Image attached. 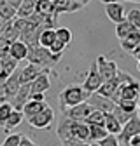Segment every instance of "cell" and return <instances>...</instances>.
<instances>
[{
    "label": "cell",
    "mask_w": 140,
    "mask_h": 146,
    "mask_svg": "<svg viewBox=\"0 0 140 146\" xmlns=\"http://www.w3.org/2000/svg\"><path fill=\"white\" fill-rule=\"evenodd\" d=\"M51 87V80H49V70H46L40 77L35 78V82H32V94H46Z\"/></svg>",
    "instance_id": "obj_15"
},
{
    "label": "cell",
    "mask_w": 140,
    "mask_h": 146,
    "mask_svg": "<svg viewBox=\"0 0 140 146\" xmlns=\"http://www.w3.org/2000/svg\"><path fill=\"white\" fill-rule=\"evenodd\" d=\"M58 40V36H56V30H44L40 33V38H39V44L40 47L44 49H51L52 44H55Z\"/></svg>",
    "instance_id": "obj_24"
},
{
    "label": "cell",
    "mask_w": 140,
    "mask_h": 146,
    "mask_svg": "<svg viewBox=\"0 0 140 146\" xmlns=\"http://www.w3.org/2000/svg\"><path fill=\"white\" fill-rule=\"evenodd\" d=\"M93 110H95V108L86 101V103L77 104V106H74V108H68L63 115H65V117H68L70 120H75V122H86V120H88V117L93 113Z\"/></svg>",
    "instance_id": "obj_7"
},
{
    "label": "cell",
    "mask_w": 140,
    "mask_h": 146,
    "mask_svg": "<svg viewBox=\"0 0 140 146\" xmlns=\"http://www.w3.org/2000/svg\"><path fill=\"white\" fill-rule=\"evenodd\" d=\"M114 117H116V118H117V120H119V122H121L122 125H126V123H128V122L131 120V117H133V115L126 113L125 110H121V106L117 104V108L114 110Z\"/></svg>",
    "instance_id": "obj_33"
},
{
    "label": "cell",
    "mask_w": 140,
    "mask_h": 146,
    "mask_svg": "<svg viewBox=\"0 0 140 146\" xmlns=\"http://www.w3.org/2000/svg\"><path fill=\"white\" fill-rule=\"evenodd\" d=\"M23 136H25V134H9V136L4 139L2 146H20Z\"/></svg>",
    "instance_id": "obj_34"
},
{
    "label": "cell",
    "mask_w": 140,
    "mask_h": 146,
    "mask_svg": "<svg viewBox=\"0 0 140 146\" xmlns=\"http://www.w3.org/2000/svg\"><path fill=\"white\" fill-rule=\"evenodd\" d=\"M119 96L125 101H138V98H140V82L135 80L128 85H122Z\"/></svg>",
    "instance_id": "obj_14"
},
{
    "label": "cell",
    "mask_w": 140,
    "mask_h": 146,
    "mask_svg": "<svg viewBox=\"0 0 140 146\" xmlns=\"http://www.w3.org/2000/svg\"><path fill=\"white\" fill-rule=\"evenodd\" d=\"M44 71H46L44 68H40V66H37V64L28 63L26 66L20 68V78H21V84L25 85V84H32V82H35V78L40 77Z\"/></svg>",
    "instance_id": "obj_11"
},
{
    "label": "cell",
    "mask_w": 140,
    "mask_h": 146,
    "mask_svg": "<svg viewBox=\"0 0 140 146\" xmlns=\"http://www.w3.org/2000/svg\"><path fill=\"white\" fill-rule=\"evenodd\" d=\"M117 104L121 106V110H125L126 113L138 115V101H125V99H121Z\"/></svg>",
    "instance_id": "obj_29"
},
{
    "label": "cell",
    "mask_w": 140,
    "mask_h": 146,
    "mask_svg": "<svg viewBox=\"0 0 140 146\" xmlns=\"http://www.w3.org/2000/svg\"><path fill=\"white\" fill-rule=\"evenodd\" d=\"M56 36H58V40L63 42L65 45H68L70 42H72V31H70L68 28H65V26L56 28Z\"/></svg>",
    "instance_id": "obj_31"
},
{
    "label": "cell",
    "mask_w": 140,
    "mask_h": 146,
    "mask_svg": "<svg viewBox=\"0 0 140 146\" xmlns=\"http://www.w3.org/2000/svg\"><path fill=\"white\" fill-rule=\"evenodd\" d=\"M52 120H55V110H52L51 106H47L39 115H35L33 118H30L28 123H30V127H33V129H49Z\"/></svg>",
    "instance_id": "obj_6"
},
{
    "label": "cell",
    "mask_w": 140,
    "mask_h": 146,
    "mask_svg": "<svg viewBox=\"0 0 140 146\" xmlns=\"http://www.w3.org/2000/svg\"><path fill=\"white\" fill-rule=\"evenodd\" d=\"M32 101H40V103H44L46 101V96L44 94H32Z\"/></svg>",
    "instance_id": "obj_39"
},
{
    "label": "cell",
    "mask_w": 140,
    "mask_h": 146,
    "mask_svg": "<svg viewBox=\"0 0 140 146\" xmlns=\"http://www.w3.org/2000/svg\"><path fill=\"white\" fill-rule=\"evenodd\" d=\"M131 56H133V58H135V59H137V61L140 63V49H138V50H135V52L131 54Z\"/></svg>",
    "instance_id": "obj_42"
},
{
    "label": "cell",
    "mask_w": 140,
    "mask_h": 146,
    "mask_svg": "<svg viewBox=\"0 0 140 146\" xmlns=\"http://www.w3.org/2000/svg\"><path fill=\"white\" fill-rule=\"evenodd\" d=\"M18 63L20 61H16L12 56L0 58V80H2V84L18 71Z\"/></svg>",
    "instance_id": "obj_12"
},
{
    "label": "cell",
    "mask_w": 140,
    "mask_h": 146,
    "mask_svg": "<svg viewBox=\"0 0 140 146\" xmlns=\"http://www.w3.org/2000/svg\"><path fill=\"white\" fill-rule=\"evenodd\" d=\"M90 92H86L84 87L81 85H70L67 89H63L60 96H58V101H60V110L61 113H65L68 108H74L77 104H82L90 99Z\"/></svg>",
    "instance_id": "obj_1"
},
{
    "label": "cell",
    "mask_w": 140,
    "mask_h": 146,
    "mask_svg": "<svg viewBox=\"0 0 140 146\" xmlns=\"http://www.w3.org/2000/svg\"><path fill=\"white\" fill-rule=\"evenodd\" d=\"M35 14H39V16H42V17L58 16V12H56V5H55V2H52V0H39Z\"/></svg>",
    "instance_id": "obj_20"
},
{
    "label": "cell",
    "mask_w": 140,
    "mask_h": 146,
    "mask_svg": "<svg viewBox=\"0 0 140 146\" xmlns=\"http://www.w3.org/2000/svg\"><path fill=\"white\" fill-rule=\"evenodd\" d=\"M137 136H140V115H133L131 120L122 127V132L117 137H119L121 146H128L130 141Z\"/></svg>",
    "instance_id": "obj_4"
},
{
    "label": "cell",
    "mask_w": 140,
    "mask_h": 146,
    "mask_svg": "<svg viewBox=\"0 0 140 146\" xmlns=\"http://www.w3.org/2000/svg\"><path fill=\"white\" fill-rule=\"evenodd\" d=\"M32 101V84H25L21 85V89L18 90V94L9 101L14 110H18V111H23V108Z\"/></svg>",
    "instance_id": "obj_9"
},
{
    "label": "cell",
    "mask_w": 140,
    "mask_h": 146,
    "mask_svg": "<svg viewBox=\"0 0 140 146\" xmlns=\"http://www.w3.org/2000/svg\"><path fill=\"white\" fill-rule=\"evenodd\" d=\"M103 82H105V80H103L102 73H100V70H98V64H96V61H95V63L91 64V68H90V73H88V77H86L82 87H84L86 92L95 94V92H98V90H100V87L103 85Z\"/></svg>",
    "instance_id": "obj_3"
},
{
    "label": "cell",
    "mask_w": 140,
    "mask_h": 146,
    "mask_svg": "<svg viewBox=\"0 0 140 146\" xmlns=\"http://www.w3.org/2000/svg\"><path fill=\"white\" fill-rule=\"evenodd\" d=\"M126 21H128L131 26H135L137 30H140V11H138V9L130 11V12L126 14Z\"/></svg>",
    "instance_id": "obj_32"
},
{
    "label": "cell",
    "mask_w": 140,
    "mask_h": 146,
    "mask_svg": "<svg viewBox=\"0 0 140 146\" xmlns=\"http://www.w3.org/2000/svg\"><path fill=\"white\" fill-rule=\"evenodd\" d=\"M11 56L16 59V61H23V59H28V45L21 40H18L11 45Z\"/></svg>",
    "instance_id": "obj_21"
},
{
    "label": "cell",
    "mask_w": 140,
    "mask_h": 146,
    "mask_svg": "<svg viewBox=\"0 0 140 146\" xmlns=\"http://www.w3.org/2000/svg\"><path fill=\"white\" fill-rule=\"evenodd\" d=\"M122 2H140V0H122Z\"/></svg>",
    "instance_id": "obj_44"
},
{
    "label": "cell",
    "mask_w": 140,
    "mask_h": 146,
    "mask_svg": "<svg viewBox=\"0 0 140 146\" xmlns=\"http://www.w3.org/2000/svg\"><path fill=\"white\" fill-rule=\"evenodd\" d=\"M90 131H91V143H100L109 136V131L105 129V125H90Z\"/></svg>",
    "instance_id": "obj_26"
},
{
    "label": "cell",
    "mask_w": 140,
    "mask_h": 146,
    "mask_svg": "<svg viewBox=\"0 0 140 146\" xmlns=\"http://www.w3.org/2000/svg\"><path fill=\"white\" fill-rule=\"evenodd\" d=\"M137 68H138V71H140V63H138V64H137Z\"/></svg>",
    "instance_id": "obj_47"
},
{
    "label": "cell",
    "mask_w": 140,
    "mask_h": 146,
    "mask_svg": "<svg viewBox=\"0 0 140 146\" xmlns=\"http://www.w3.org/2000/svg\"><path fill=\"white\" fill-rule=\"evenodd\" d=\"M138 45H140V30H135L133 33H130L126 36L125 40H121V47L130 54H133L138 49Z\"/></svg>",
    "instance_id": "obj_18"
},
{
    "label": "cell",
    "mask_w": 140,
    "mask_h": 146,
    "mask_svg": "<svg viewBox=\"0 0 140 146\" xmlns=\"http://www.w3.org/2000/svg\"><path fill=\"white\" fill-rule=\"evenodd\" d=\"M20 146H37L30 137H26V136H23V139H21V143H20Z\"/></svg>",
    "instance_id": "obj_38"
},
{
    "label": "cell",
    "mask_w": 140,
    "mask_h": 146,
    "mask_svg": "<svg viewBox=\"0 0 140 146\" xmlns=\"http://www.w3.org/2000/svg\"><path fill=\"white\" fill-rule=\"evenodd\" d=\"M7 2H9L11 5H14L16 9H20V5L23 4V0H7Z\"/></svg>",
    "instance_id": "obj_40"
},
{
    "label": "cell",
    "mask_w": 140,
    "mask_h": 146,
    "mask_svg": "<svg viewBox=\"0 0 140 146\" xmlns=\"http://www.w3.org/2000/svg\"><path fill=\"white\" fill-rule=\"evenodd\" d=\"M0 38H5L9 42H18V40H21V31L14 26L12 21L2 23V28H0Z\"/></svg>",
    "instance_id": "obj_16"
},
{
    "label": "cell",
    "mask_w": 140,
    "mask_h": 146,
    "mask_svg": "<svg viewBox=\"0 0 140 146\" xmlns=\"http://www.w3.org/2000/svg\"><path fill=\"white\" fill-rule=\"evenodd\" d=\"M138 115H140V98H138Z\"/></svg>",
    "instance_id": "obj_45"
},
{
    "label": "cell",
    "mask_w": 140,
    "mask_h": 146,
    "mask_svg": "<svg viewBox=\"0 0 140 146\" xmlns=\"http://www.w3.org/2000/svg\"><path fill=\"white\" fill-rule=\"evenodd\" d=\"M137 28L135 26H131L128 21H122V23H119L117 26H116V35H117V38L119 40H125L126 36L130 35V33H133Z\"/></svg>",
    "instance_id": "obj_27"
},
{
    "label": "cell",
    "mask_w": 140,
    "mask_h": 146,
    "mask_svg": "<svg viewBox=\"0 0 140 146\" xmlns=\"http://www.w3.org/2000/svg\"><path fill=\"white\" fill-rule=\"evenodd\" d=\"M63 49H65V44H63V42H60V40H56L55 44H52V47H51L49 50H51L52 54H61V52H63Z\"/></svg>",
    "instance_id": "obj_37"
},
{
    "label": "cell",
    "mask_w": 140,
    "mask_h": 146,
    "mask_svg": "<svg viewBox=\"0 0 140 146\" xmlns=\"http://www.w3.org/2000/svg\"><path fill=\"white\" fill-rule=\"evenodd\" d=\"M70 132L72 136L79 141L84 143H91V131H90V123L86 122H75V120H70Z\"/></svg>",
    "instance_id": "obj_10"
},
{
    "label": "cell",
    "mask_w": 140,
    "mask_h": 146,
    "mask_svg": "<svg viewBox=\"0 0 140 146\" xmlns=\"http://www.w3.org/2000/svg\"><path fill=\"white\" fill-rule=\"evenodd\" d=\"M96 64H98V70L102 73V77L103 80L107 82V80H112V78H117L119 75V68H117V63L112 61V59H107L105 56H98L96 58Z\"/></svg>",
    "instance_id": "obj_5"
},
{
    "label": "cell",
    "mask_w": 140,
    "mask_h": 146,
    "mask_svg": "<svg viewBox=\"0 0 140 146\" xmlns=\"http://www.w3.org/2000/svg\"><path fill=\"white\" fill-rule=\"evenodd\" d=\"M90 146H100V144H98V143H91Z\"/></svg>",
    "instance_id": "obj_46"
},
{
    "label": "cell",
    "mask_w": 140,
    "mask_h": 146,
    "mask_svg": "<svg viewBox=\"0 0 140 146\" xmlns=\"http://www.w3.org/2000/svg\"><path fill=\"white\" fill-rule=\"evenodd\" d=\"M98 144H100V146H121L119 137H117V136H112V134H109L105 139H102Z\"/></svg>",
    "instance_id": "obj_35"
},
{
    "label": "cell",
    "mask_w": 140,
    "mask_h": 146,
    "mask_svg": "<svg viewBox=\"0 0 140 146\" xmlns=\"http://www.w3.org/2000/svg\"><path fill=\"white\" fill-rule=\"evenodd\" d=\"M122 127H125V125L114 117V113H107V118H105V129L109 131V134L119 136L122 132Z\"/></svg>",
    "instance_id": "obj_23"
},
{
    "label": "cell",
    "mask_w": 140,
    "mask_h": 146,
    "mask_svg": "<svg viewBox=\"0 0 140 146\" xmlns=\"http://www.w3.org/2000/svg\"><path fill=\"white\" fill-rule=\"evenodd\" d=\"M16 17H18V9L11 5L7 0H0V19H2V23L14 21Z\"/></svg>",
    "instance_id": "obj_17"
},
{
    "label": "cell",
    "mask_w": 140,
    "mask_h": 146,
    "mask_svg": "<svg viewBox=\"0 0 140 146\" xmlns=\"http://www.w3.org/2000/svg\"><path fill=\"white\" fill-rule=\"evenodd\" d=\"M61 59V54H52L49 49H44L40 45L37 47H28V63L37 64L44 70H49L56 66V63Z\"/></svg>",
    "instance_id": "obj_2"
},
{
    "label": "cell",
    "mask_w": 140,
    "mask_h": 146,
    "mask_svg": "<svg viewBox=\"0 0 140 146\" xmlns=\"http://www.w3.org/2000/svg\"><path fill=\"white\" fill-rule=\"evenodd\" d=\"M52 2H55V0H52Z\"/></svg>",
    "instance_id": "obj_48"
},
{
    "label": "cell",
    "mask_w": 140,
    "mask_h": 146,
    "mask_svg": "<svg viewBox=\"0 0 140 146\" xmlns=\"http://www.w3.org/2000/svg\"><path fill=\"white\" fill-rule=\"evenodd\" d=\"M12 113H14V106H12L9 101H5V103L0 104V122H2V123H5L7 118H9Z\"/></svg>",
    "instance_id": "obj_30"
},
{
    "label": "cell",
    "mask_w": 140,
    "mask_h": 146,
    "mask_svg": "<svg viewBox=\"0 0 140 146\" xmlns=\"http://www.w3.org/2000/svg\"><path fill=\"white\" fill-rule=\"evenodd\" d=\"M49 104L44 101V103H40V101H30L25 108H23V113H25V117L30 120V118H33L35 115H39L42 110H46Z\"/></svg>",
    "instance_id": "obj_22"
},
{
    "label": "cell",
    "mask_w": 140,
    "mask_h": 146,
    "mask_svg": "<svg viewBox=\"0 0 140 146\" xmlns=\"http://www.w3.org/2000/svg\"><path fill=\"white\" fill-rule=\"evenodd\" d=\"M100 2H103L105 5H109V4H114V2H117V0H100Z\"/></svg>",
    "instance_id": "obj_43"
},
{
    "label": "cell",
    "mask_w": 140,
    "mask_h": 146,
    "mask_svg": "<svg viewBox=\"0 0 140 146\" xmlns=\"http://www.w3.org/2000/svg\"><path fill=\"white\" fill-rule=\"evenodd\" d=\"M105 118H107V113L102 111V110H93V113L88 117L86 123L90 125H105Z\"/></svg>",
    "instance_id": "obj_28"
},
{
    "label": "cell",
    "mask_w": 140,
    "mask_h": 146,
    "mask_svg": "<svg viewBox=\"0 0 140 146\" xmlns=\"http://www.w3.org/2000/svg\"><path fill=\"white\" fill-rule=\"evenodd\" d=\"M128 146H140V136L133 137V139L130 141V144H128Z\"/></svg>",
    "instance_id": "obj_41"
},
{
    "label": "cell",
    "mask_w": 140,
    "mask_h": 146,
    "mask_svg": "<svg viewBox=\"0 0 140 146\" xmlns=\"http://www.w3.org/2000/svg\"><path fill=\"white\" fill-rule=\"evenodd\" d=\"M37 4L39 0H23V4L18 9V17H23V19H30L37 11Z\"/></svg>",
    "instance_id": "obj_19"
},
{
    "label": "cell",
    "mask_w": 140,
    "mask_h": 146,
    "mask_svg": "<svg viewBox=\"0 0 140 146\" xmlns=\"http://www.w3.org/2000/svg\"><path fill=\"white\" fill-rule=\"evenodd\" d=\"M105 14H107V17H109L112 23H116V25L126 21L125 7H122V4H119V2H114V4L105 5Z\"/></svg>",
    "instance_id": "obj_13"
},
{
    "label": "cell",
    "mask_w": 140,
    "mask_h": 146,
    "mask_svg": "<svg viewBox=\"0 0 140 146\" xmlns=\"http://www.w3.org/2000/svg\"><path fill=\"white\" fill-rule=\"evenodd\" d=\"M23 118H25V113H23V111H18V110H14V113L7 118V122H5V123H2L4 131H5V132L12 131L14 127H18V125L23 122Z\"/></svg>",
    "instance_id": "obj_25"
},
{
    "label": "cell",
    "mask_w": 140,
    "mask_h": 146,
    "mask_svg": "<svg viewBox=\"0 0 140 146\" xmlns=\"http://www.w3.org/2000/svg\"><path fill=\"white\" fill-rule=\"evenodd\" d=\"M61 144H63V146H90L91 143H84V141H79V139L72 137V139H67V141H63Z\"/></svg>",
    "instance_id": "obj_36"
},
{
    "label": "cell",
    "mask_w": 140,
    "mask_h": 146,
    "mask_svg": "<svg viewBox=\"0 0 140 146\" xmlns=\"http://www.w3.org/2000/svg\"><path fill=\"white\" fill-rule=\"evenodd\" d=\"M88 103H90L95 110H102V111H105V113H114V110L117 108V103H114L112 99L105 98V96H102L98 92L91 94L90 99H88Z\"/></svg>",
    "instance_id": "obj_8"
}]
</instances>
